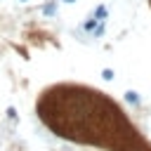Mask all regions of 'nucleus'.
Listing matches in <instances>:
<instances>
[{
    "mask_svg": "<svg viewBox=\"0 0 151 151\" xmlns=\"http://www.w3.org/2000/svg\"><path fill=\"white\" fill-rule=\"evenodd\" d=\"M97 24H99V21H97L94 17H90V21H85V26H83V28H85V31H94V28H97Z\"/></svg>",
    "mask_w": 151,
    "mask_h": 151,
    "instance_id": "7",
    "label": "nucleus"
},
{
    "mask_svg": "<svg viewBox=\"0 0 151 151\" xmlns=\"http://www.w3.org/2000/svg\"><path fill=\"white\" fill-rule=\"evenodd\" d=\"M19 2H26V0H19Z\"/></svg>",
    "mask_w": 151,
    "mask_h": 151,
    "instance_id": "9",
    "label": "nucleus"
},
{
    "mask_svg": "<svg viewBox=\"0 0 151 151\" xmlns=\"http://www.w3.org/2000/svg\"><path fill=\"white\" fill-rule=\"evenodd\" d=\"M123 99H125L130 106H134V109H139V106H142V97H139V92H137V90H127V92L123 94Z\"/></svg>",
    "mask_w": 151,
    "mask_h": 151,
    "instance_id": "1",
    "label": "nucleus"
},
{
    "mask_svg": "<svg viewBox=\"0 0 151 151\" xmlns=\"http://www.w3.org/2000/svg\"><path fill=\"white\" fill-rule=\"evenodd\" d=\"M5 116H7V120H9V123L19 125V113H17V109H14V106H7V109H5Z\"/></svg>",
    "mask_w": 151,
    "mask_h": 151,
    "instance_id": "3",
    "label": "nucleus"
},
{
    "mask_svg": "<svg viewBox=\"0 0 151 151\" xmlns=\"http://www.w3.org/2000/svg\"><path fill=\"white\" fill-rule=\"evenodd\" d=\"M61 2H66V5H73V2H78V0H61Z\"/></svg>",
    "mask_w": 151,
    "mask_h": 151,
    "instance_id": "8",
    "label": "nucleus"
},
{
    "mask_svg": "<svg viewBox=\"0 0 151 151\" xmlns=\"http://www.w3.org/2000/svg\"><path fill=\"white\" fill-rule=\"evenodd\" d=\"M92 17H94L97 21H106V17H109V9H106L104 5H99V7L94 9V14H92Z\"/></svg>",
    "mask_w": 151,
    "mask_h": 151,
    "instance_id": "4",
    "label": "nucleus"
},
{
    "mask_svg": "<svg viewBox=\"0 0 151 151\" xmlns=\"http://www.w3.org/2000/svg\"><path fill=\"white\" fill-rule=\"evenodd\" d=\"M104 31H106V26H104V21H99V24H97V28L92 31V35H94V38H101V35H104Z\"/></svg>",
    "mask_w": 151,
    "mask_h": 151,
    "instance_id": "6",
    "label": "nucleus"
},
{
    "mask_svg": "<svg viewBox=\"0 0 151 151\" xmlns=\"http://www.w3.org/2000/svg\"><path fill=\"white\" fill-rule=\"evenodd\" d=\"M101 80H104V83L116 80V71H113V68H104V71H101Z\"/></svg>",
    "mask_w": 151,
    "mask_h": 151,
    "instance_id": "5",
    "label": "nucleus"
},
{
    "mask_svg": "<svg viewBox=\"0 0 151 151\" xmlns=\"http://www.w3.org/2000/svg\"><path fill=\"white\" fill-rule=\"evenodd\" d=\"M57 9H59L57 0H50V2H45V5H42V14H45V17H54V14H57Z\"/></svg>",
    "mask_w": 151,
    "mask_h": 151,
    "instance_id": "2",
    "label": "nucleus"
}]
</instances>
